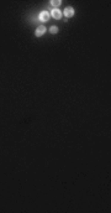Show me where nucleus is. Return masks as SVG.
<instances>
[{"label": "nucleus", "instance_id": "obj_5", "mask_svg": "<svg viewBox=\"0 0 111 213\" xmlns=\"http://www.w3.org/2000/svg\"><path fill=\"white\" fill-rule=\"evenodd\" d=\"M49 4L52 5V6L54 7V9H58V6H61L62 1H61V0H51V1H49Z\"/></svg>", "mask_w": 111, "mask_h": 213}, {"label": "nucleus", "instance_id": "obj_4", "mask_svg": "<svg viewBox=\"0 0 111 213\" xmlns=\"http://www.w3.org/2000/svg\"><path fill=\"white\" fill-rule=\"evenodd\" d=\"M63 14H64L65 18H73V16H74V9H73L72 6H68V7H65V9H64Z\"/></svg>", "mask_w": 111, "mask_h": 213}, {"label": "nucleus", "instance_id": "obj_1", "mask_svg": "<svg viewBox=\"0 0 111 213\" xmlns=\"http://www.w3.org/2000/svg\"><path fill=\"white\" fill-rule=\"evenodd\" d=\"M49 16H51V14H49L48 11L43 10V11H41V13L38 14V20L42 21V22H47V21L49 20Z\"/></svg>", "mask_w": 111, "mask_h": 213}, {"label": "nucleus", "instance_id": "obj_6", "mask_svg": "<svg viewBox=\"0 0 111 213\" xmlns=\"http://www.w3.org/2000/svg\"><path fill=\"white\" fill-rule=\"evenodd\" d=\"M49 32H51V34H57V32H58V27L57 26H52V27L49 29Z\"/></svg>", "mask_w": 111, "mask_h": 213}, {"label": "nucleus", "instance_id": "obj_3", "mask_svg": "<svg viewBox=\"0 0 111 213\" xmlns=\"http://www.w3.org/2000/svg\"><path fill=\"white\" fill-rule=\"evenodd\" d=\"M49 14H51V18H53L56 20H59V19L62 18V11L59 10V9H52Z\"/></svg>", "mask_w": 111, "mask_h": 213}, {"label": "nucleus", "instance_id": "obj_2", "mask_svg": "<svg viewBox=\"0 0 111 213\" xmlns=\"http://www.w3.org/2000/svg\"><path fill=\"white\" fill-rule=\"evenodd\" d=\"M46 31H47L46 26L40 25V26H37L36 30H35V35H36V37H41V36H43V35L46 34Z\"/></svg>", "mask_w": 111, "mask_h": 213}]
</instances>
